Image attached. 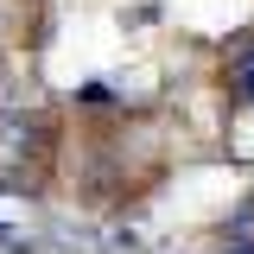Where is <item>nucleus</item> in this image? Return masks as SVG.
Masks as SVG:
<instances>
[{"label": "nucleus", "mask_w": 254, "mask_h": 254, "mask_svg": "<svg viewBox=\"0 0 254 254\" xmlns=\"http://www.w3.org/2000/svg\"><path fill=\"white\" fill-rule=\"evenodd\" d=\"M229 76H235V89H242V95L254 102V38L242 45V51H235V64H229Z\"/></svg>", "instance_id": "obj_1"}, {"label": "nucleus", "mask_w": 254, "mask_h": 254, "mask_svg": "<svg viewBox=\"0 0 254 254\" xmlns=\"http://www.w3.org/2000/svg\"><path fill=\"white\" fill-rule=\"evenodd\" d=\"M0 242H13V229H6V210H0Z\"/></svg>", "instance_id": "obj_2"}]
</instances>
